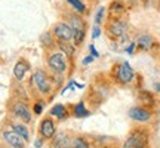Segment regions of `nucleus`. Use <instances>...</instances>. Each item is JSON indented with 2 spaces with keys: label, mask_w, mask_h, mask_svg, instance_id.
Instances as JSON below:
<instances>
[{
  "label": "nucleus",
  "mask_w": 160,
  "mask_h": 148,
  "mask_svg": "<svg viewBox=\"0 0 160 148\" xmlns=\"http://www.w3.org/2000/svg\"><path fill=\"white\" fill-rule=\"evenodd\" d=\"M148 142L150 132L142 126H138V127L131 129L125 144H123V148H148Z\"/></svg>",
  "instance_id": "f257e3e1"
},
{
  "label": "nucleus",
  "mask_w": 160,
  "mask_h": 148,
  "mask_svg": "<svg viewBox=\"0 0 160 148\" xmlns=\"http://www.w3.org/2000/svg\"><path fill=\"white\" fill-rule=\"evenodd\" d=\"M104 30H105L107 37L114 42V40H119L120 37L126 36V33H128V22H126L125 19L119 18V17H114V19H113V17H111V19L107 21Z\"/></svg>",
  "instance_id": "f03ea898"
},
{
  "label": "nucleus",
  "mask_w": 160,
  "mask_h": 148,
  "mask_svg": "<svg viewBox=\"0 0 160 148\" xmlns=\"http://www.w3.org/2000/svg\"><path fill=\"white\" fill-rule=\"evenodd\" d=\"M68 19V24L74 31V39H73L74 40V46H80L86 37V22L83 21V18L80 17V13H71Z\"/></svg>",
  "instance_id": "7ed1b4c3"
},
{
  "label": "nucleus",
  "mask_w": 160,
  "mask_h": 148,
  "mask_svg": "<svg viewBox=\"0 0 160 148\" xmlns=\"http://www.w3.org/2000/svg\"><path fill=\"white\" fill-rule=\"evenodd\" d=\"M48 67L55 74H64L67 71V57L61 51H52L48 57Z\"/></svg>",
  "instance_id": "20e7f679"
},
{
  "label": "nucleus",
  "mask_w": 160,
  "mask_h": 148,
  "mask_svg": "<svg viewBox=\"0 0 160 148\" xmlns=\"http://www.w3.org/2000/svg\"><path fill=\"white\" fill-rule=\"evenodd\" d=\"M33 83L37 87V91L42 95H49L52 91V85H51V79L49 76L46 74V71L43 70H36L33 74Z\"/></svg>",
  "instance_id": "39448f33"
},
{
  "label": "nucleus",
  "mask_w": 160,
  "mask_h": 148,
  "mask_svg": "<svg viewBox=\"0 0 160 148\" xmlns=\"http://www.w3.org/2000/svg\"><path fill=\"white\" fill-rule=\"evenodd\" d=\"M11 113L18 117L19 120H22L25 125H28L33 121V117H31V111L30 108L27 107V104L21 101V99H17V101H13L11 104Z\"/></svg>",
  "instance_id": "423d86ee"
},
{
  "label": "nucleus",
  "mask_w": 160,
  "mask_h": 148,
  "mask_svg": "<svg viewBox=\"0 0 160 148\" xmlns=\"http://www.w3.org/2000/svg\"><path fill=\"white\" fill-rule=\"evenodd\" d=\"M135 77V73L129 62H122L116 67V81L120 85H129Z\"/></svg>",
  "instance_id": "0eeeda50"
},
{
  "label": "nucleus",
  "mask_w": 160,
  "mask_h": 148,
  "mask_svg": "<svg viewBox=\"0 0 160 148\" xmlns=\"http://www.w3.org/2000/svg\"><path fill=\"white\" fill-rule=\"evenodd\" d=\"M55 133H57V126H55V121L52 119V114L43 117L39 125L40 138H43V139H52V138L55 136Z\"/></svg>",
  "instance_id": "6e6552de"
},
{
  "label": "nucleus",
  "mask_w": 160,
  "mask_h": 148,
  "mask_svg": "<svg viewBox=\"0 0 160 148\" xmlns=\"http://www.w3.org/2000/svg\"><path fill=\"white\" fill-rule=\"evenodd\" d=\"M52 33L55 36L57 40H64V42H70L74 39V31L71 28V25L67 22H57L52 28Z\"/></svg>",
  "instance_id": "1a4fd4ad"
},
{
  "label": "nucleus",
  "mask_w": 160,
  "mask_h": 148,
  "mask_svg": "<svg viewBox=\"0 0 160 148\" xmlns=\"http://www.w3.org/2000/svg\"><path fill=\"white\" fill-rule=\"evenodd\" d=\"M129 117L135 121H139V123H144V121H148L151 120L153 114H151V110H148L144 105H137V107H132L129 110Z\"/></svg>",
  "instance_id": "9d476101"
},
{
  "label": "nucleus",
  "mask_w": 160,
  "mask_h": 148,
  "mask_svg": "<svg viewBox=\"0 0 160 148\" xmlns=\"http://www.w3.org/2000/svg\"><path fill=\"white\" fill-rule=\"evenodd\" d=\"M71 142H73V139H71L68 132H65V131L57 132L55 136L51 139L52 148H70L71 147Z\"/></svg>",
  "instance_id": "9b49d317"
},
{
  "label": "nucleus",
  "mask_w": 160,
  "mask_h": 148,
  "mask_svg": "<svg viewBox=\"0 0 160 148\" xmlns=\"http://www.w3.org/2000/svg\"><path fill=\"white\" fill-rule=\"evenodd\" d=\"M3 141L9 144L12 148H27V141L21 135H18L15 131L3 132Z\"/></svg>",
  "instance_id": "f8f14e48"
},
{
  "label": "nucleus",
  "mask_w": 160,
  "mask_h": 148,
  "mask_svg": "<svg viewBox=\"0 0 160 148\" xmlns=\"http://www.w3.org/2000/svg\"><path fill=\"white\" fill-rule=\"evenodd\" d=\"M28 68H30L28 62H27L25 59H19V61L15 64V67H13V76H15V79L22 80L25 73L28 71Z\"/></svg>",
  "instance_id": "ddd939ff"
},
{
  "label": "nucleus",
  "mask_w": 160,
  "mask_h": 148,
  "mask_svg": "<svg viewBox=\"0 0 160 148\" xmlns=\"http://www.w3.org/2000/svg\"><path fill=\"white\" fill-rule=\"evenodd\" d=\"M137 47L139 51L147 52L153 47V37L150 34H142L137 39Z\"/></svg>",
  "instance_id": "4468645a"
},
{
  "label": "nucleus",
  "mask_w": 160,
  "mask_h": 148,
  "mask_svg": "<svg viewBox=\"0 0 160 148\" xmlns=\"http://www.w3.org/2000/svg\"><path fill=\"white\" fill-rule=\"evenodd\" d=\"M126 11V6L123 2H120V0H114V2H111L108 6V12L111 17H120V15H123Z\"/></svg>",
  "instance_id": "2eb2a0df"
},
{
  "label": "nucleus",
  "mask_w": 160,
  "mask_h": 148,
  "mask_svg": "<svg viewBox=\"0 0 160 148\" xmlns=\"http://www.w3.org/2000/svg\"><path fill=\"white\" fill-rule=\"evenodd\" d=\"M58 49L62 52L67 58H73L74 55V45H71L70 42H64V40H57Z\"/></svg>",
  "instance_id": "dca6fc26"
},
{
  "label": "nucleus",
  "mask_w": 160,
  "mask_h": 148,
  "mask_svg": "<svg viewBox=\"0 0 160 148\" xmlns=\"http://www.w3.org/2000/svg\"><path fill=\"white\" fill-rule=\"evenodd\" d=\"M51 114L55 116L57 119L62 120V119H65V117H68V110L65 108V105H62V104H57V105L52 107Z\"/></svg>",
  "instance_id": "f3484780"
},
{
  "label": "nucleus",
  "mask_w": 160,
  "mask_h": 148,
  "mask_svg": "<svg viewBox=\"0 0 160 148\" xmlns=\"http://www.w3.org/2000/svg\"><path fill=\"white\" fill-rule=\"evenodd\" d=\"M53 33H43L42 34V37H40V40H42V46H45L46 49H53L55 47V45H57V42L53 40Z\"/></svg>",
  "instance_id": "a211bd4d"
},
{
  "label": "nucleus",
  "mask_w": 160,
  "mask_h": 148,
  "mask_svg": "<svg viewBox=\"0 0 160 148\" xmlns=\"http://www.w3.org/2000/svg\"><path fill=\"white\" fill-rule=\"evenodd\" d=\"M73 114H74L76 117H88L91 113L86 110L85 102L82 101V102H77L73 105Z\"/></svg>",
  "instance_id": "6ab92c4d"
},
{
  "label": "nucleus",
  "mask_w": 160,
  "mask_h": 148,
  "mask_svg": "<svg viewBox=\"0 0 160 148\" xmlns=\"http://www.w3.org/2000/svg\"><path fill=\"white\" fill-rule=\"evenodd\" d=\"M139 101H141V104H142L144 107H147V108H148L150 105H153V104H154V98H153V95H151L150 92L141 91L139 92Z\"/></svg>",
  "instance_id": "aec40b11"
},
{
  "label": "nucleus",
  "mask_w": 160,
  "mask_h": 148,
  "mask_svg": "<svg viewBox=\"0 0 160 148\" xmlns=\"http://www.w3.org/2000/svg\"><path fill=\"white\" fill-rule=\"evenodd\" d=\"M12 127H13V131L17 132L18 135H21L27 142H30V132H28V127H27L25 123H24V125H19V123H18V125H13Z\"/></svg>",
  "instance_id": "412c9836"
},
{
  "label": "nucleus",
  "mask_w": 160,
  "mask_h": 148,
  "mask_svg": "<svg viewBox=\"0 0 160 148\" xmlns=\"http://www.w3.org/2000/svg\"><path fill=\"white\" fill-rule=\"evenodd\" d=\"M70 148H91V144L85 136H76L73 138V142Z\"/></svg>",
  "instance_id": "4be33fe9"
},
{
  "label": "nucleus",
  "mask_w": 160,
  "mask_h": 148,
  "mask_svg": "<svg viewBox=\"0 0 160 148\" xmlns=\"http://www.w3.org/2000/svg\"><path fill=\"white\" fill-rule=\"evenodd\" d=\"M67 2L74 7V11L77 12V13H80V15H83L86 12V6L83 5V2H80V0H67Z\"/></svg>",
  "instance_id": "5701e85b"
},
{
  "label": "nucleus",
  "mask_w": 160,
  "mask_h": 148,
  "mask_svg": "<svg viewBox=\"0 0 160 148\" xmlns=\"http://www.w3.org/2000/svg\"><path fill=\"white\" fill-rule=\"evenodd\" d=\"M104 15H105V7H104V6H101V7L98 9L97 15H95V24H97V25H101V24H102Z\"/></svg>",
  "instance_id": "b1692460"
},
{
  "label": "nucleus",
  "mask_w": 160,
  "mask_h": 148,
  "mask_svg": "<svg viewBox=\"0 0 160 148\" xmlns=\"http://www.w3.org/2000/svg\"><path fill=\"white\" fill-rule=\"evenodd\" d=\"M43 108H45V101H37V102L34 104V108H33V113L39 116V114H42Z\"/></svg>",
  "instance_id": "393cba45"
},
{
  "label": "nucleus",
  "mask_w": 160,
  "mask_h": 148,
  "mask_svg": "<svg viewBox=\"0 0 160 148\" xmlns=\"http://www.w3.org/2000/svg\"><path fill=\"white\" fill-rule=\"evenodd\" d=\"M99 34H101V28H99V25H95L92 30V37L97 39V37H99Z\"/></svg>",
  "instance_id": "a878e982"
},
{
  "label": "nucleus",
  "mask_w": 160,
  "mask_h": 148,
  "mask_svg": "<svg viewBox=\"0 0 160 148\" xmlns=\"http://www.w3.org/2000/svg\"><path fill=\"white\" fill-rule=\"evenodd\" d=\"M93 58H95L93 55H89L88 58H85V59H83V64H85V65H88V64H91L92 61H93Z\"/></svg>",
  "instance_id": "bb28decb"
},
{
  "label": "nucleus",
  "mask_w": 160,
  "mask_h": 148,
  "mask_svg": "<svg viewBox=\"0 0 160 148\" xmlns=\"http://www.w3.org/2000/svg\"><path fill=\"white\" fill-rule=\"evenodd\" d=\"M89 51L92 52V55H93V57H98V52L95 51V47H93V45H91V46H89Z\"/></svg>",
  "instance_id": "cd10ccee"
},
{
  "label": "nucleus",
  "mask_w": 160,
  "mask_h": 148,
  "mask_svg": "<svg viewBox=\"0 0 160 148\" xmlns=\"http://www.w3.org/2000/svg\"><path fill=\"white\" fill-rule=\"evenodd\" d=\"M36 147H42V139H39V141L36 142Z\"/></svg>",
  "instance_id": "c85d7f7f"
},
{
  "label": "nucleus",
  "mask_w": 160,
  "mask_h": 148,
  "mask_svg": "<svg viewBox=\"0 0 160 148\" xmlns=\"http://www.w3.org/2000/svg\"><path fill=\"white\" fill-rule=\"evenodd\" d=\"M105 148H116V147H105Z\"/></svg>",
  "instance_id": "c756f323"
},
{
  "label": "nucleus",
  "mask_w": 160,
  "mask_h": 148,
  "mask_svg": "<svg viewBox=\"0 0 160 148\" xmlns=\"http://www.w3.org/2000/svg\"><path fill=\"white\" fill-rule=\"evenodd\" d=\"M2 148H5V147H2Z\"/></svg>",
  "instance_id": "7c9ffc66"
},
{
  "label": "nucleus",
  "mask_w": 160,
  "mask_h": 148,
  "mask_svg": "<svg viewBox=\"0 0 160 148\" xmlns=\"http://www.w3.org/2000/svg\"><path fill=\"white\" fill-rule=\"evenodd\" d=\"M144 2H145V0H144Z\"/></svg>",
  "instance_id": "2f4dec72"
}]
</instances>
